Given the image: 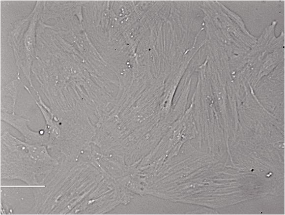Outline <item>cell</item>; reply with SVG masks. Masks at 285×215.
Returning a JSON list of instances; mask_svg holds the SVG:
<instances>
[{
	"mask_svg": "<svg viewBox=\"0 0 285 215\" xmlns=\"http://www.w3.org/2000/svg\"><path fill=\"white\" fill-rule=\"evenodd\" d=\"M59 164L47 145L23 141L9 132L0 135V178L40 184Z\"/></svg>",
	"mask_w": 285,
	"mask_h": 215,
	"instance_id": "6da1fadb",
	"label": "cell"
},
{
	"mask_svg": "<svg viewBox=\"0 0 285 215\" xmlns=\"http://www.w3.org/2000/svg\"><path fill=\"white\" fill-rule=\"evenodd\" d=\"M0 119L18 130L23 136L25 142L31 144L47 145L49 134L45 127L38 131H33L28 126L29 120L17 115L15 112L8 113L1 110Z\"/></svg>",
	"mask_w": 285,
	"mask_h": 215,
	"instance_id": "7a4b0ae2",
	"label": "cell"
},
{
	"mask_svg": "<svg viewBox=\"0 0 285 215\" xmlns=\"http://www.w3.org/2000/svg\"><path fill=\"white\" fill-rule=\"evenodd\" d=\"M20 79L19 76L18 72L16 79L12 81L10 83L7 84L4 89L2 90V95L8 96L12 99V112H15V106L17 99L18 87L20 83Z\"/></svg>",
	"mask_w": 285,
	"mask_h": 215,
	"instance_id": "3957f363",
	"label": "cell"
}]
</instances>
